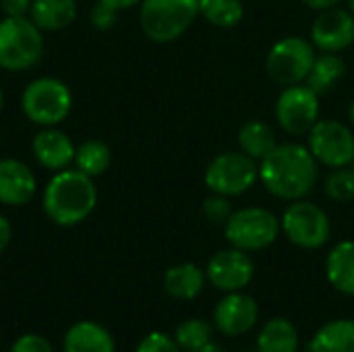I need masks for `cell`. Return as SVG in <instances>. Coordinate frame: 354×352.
Listing matches in <instances>:
<instances>
[{"label": "cell", "instance_id": "35", "mask_svg": "<svg viewBox=\"0 0 354 352\" xmlns=\"http://www.w3.org/2000/svg\"><path fill=\"white\" fill-rule=\"evenodd\" d=\"M305 6L313 8V10H326V8H332V6H338L340 0H301Z\"/></svg>", "mask_w": 354, "mask_h": 352}, {"label": "cell", "instance_id": "32", "mask_svg": "<svg viewBox=\"0 0 354 352\" xmlns=\"http://www.w3.org/2000/svg\"><path fill=\"white\" fill-rule=\"evenodd\" d=\"M116 12H118L116 8H112V6H108V4H104V2H97V4L91 8V15H89L91 25L97 27V29H108V27L114 25Z\"/></svg>", "mask_w": 354, "mask_h": 352}, {"label": "cell", "instance_id": "12", "mask_svg": "<svg viewBox=\"0 0 354 352\" xmlns=\"http://www.w3.org/2000/svg\"><path fill=\"white\" fill-rule=\"evenodd\" d=\"M253 276H255V263L251 255L236 247H228L214 253L205 268L207 282L222 293H239L247 288Z\"/></svg>", "mask_w": 354, "mask_h": 352}, {"label": "cell", "instance_id": "27", "mask_svg": "<svg viewBox=\"0 0 354 352\" xmlns=\"http://www.w3.org/2000/svg\"><path fill=\"white\" fill-rule=\"evenodd\" d=\"M212 336H214V328L203 319H187L174 332V340L183 352L199 351L201 346L212 342Z\"/></svg>", "mask_w": 354, "mask_h": 352}, {"label": "cell", "instance_id": "29", "mask_svg": "<svg viewBox=\"0 0 354 352\" xmlns=\"http://www.w3.org/2000/svg\"><path fill=\"white\" fill-rule=\"evenodd\" d=\"M201 210H203V216H205L209 222L222 224V226H224V224L228 222V218L234 214V207H232V203H230V197H224V195H218V193H212V195L203 201Z\"/></svg>", "mask_w": 354, "mask_h": 352}, {"label": "cell", "instance_id": "28", "mask_svg": "<svg viewBox=\"0 0 354 352\" xmlns=\"http://www.w3.org/2000/svg\"><path fill=\"white\" fill-rule=\"evenodd\" d=\"M324 191L328 195V199L336 201V203H351L354 201V170L353 166H344V168H334L326 183H324Z\"/></svg>", "mask_w": 354, "mask_h": 352}, {"label": "cell", "instance_id": "34", "mask_svg": "<svg viewBox=\"0 0 354 352\" xmlns=\"http://www.w3.org/2000/svg\"><path fill=\"white\" fill-rule=\"evenodd\" d=\"M10 234H12V230H10V222L0 214V251H4V249H6V245L10 243Z\"/></svg>", "mask_w": 354, "mask_h": 352}, {"label": "cell", "instance_id": "24", "mask_svg": "<svg viewBox=\"0 0 354 352\" xmlns=\"http://www.w3.org/2000/svg\"><path fill=\"white\" fill-rule=\"evenodd\" d=\"M299 332L292 322L284 317L270 319L257 334L255 352H297Z\"/></svg>", "mask_w": 354, "mask_h": 352}, {"label": "cell", "instance_id": "30", "mask_svg": "<svg viewBox=\"0 0 354 352\" xmlns=\"http://www.w3.org/2000/svg\"><path fill=\"white\" fill-rule=\"evenodd\" d=\"M137 352H183V351H180V346L176 344V340H174V338H170V336H166V334H162V332H151V334H147V336L139 342Z\"/></svg>", "mask_w": 354, "mask_h": 352}, {"label": "cell", "instance_id": "3", "mask_svg": "<svg viewBox=\"0 0 354 352\" xmlns=\"http://www.w3.org/2000/svg\"><path fill=\"white\" fill-rule=\"evenodd\" d=\"M199 17V0H141V31L156 44H170Z\"/></svg>", "mask_w": 354, "mask_h": 352}, {"label": "cell", "instance_id": "23", "mask_svg": "<svg viewBox=\"0 0 354 352\" xmlns=\"http://www.w3.org/2000/svg\"><path fill=\"white\" fill-rule=\"evenodd\" d=\"M31 21L46 31H58L68 27L77 17L75 0H33Z\"/></svg>", "mask_w": 354, "mask_h": 352}, {"label": "cell", "instance_id": "25", "mask_svg": "<svg viewBox=\"0 0 354 352\" xmlns=\"http://www.w3.org/2000/svg\"><path fill=\"white\" fill-rule=\"evenodd\" d=\"M110 162H112L110 147L97 139H89V141L81 143V147H77V151H75L77 170H81L87 176L104 174L110 168Z\"/></svg>", "mask_w": 354, "mask_h": 352}, {"label": "cell", "instance_id": "41", "mask_svg": "<svg viewBox=\"0 0 354 352\" xmlns=\"http://www.w3.org/2000/svg\"><path fill=\"white\" fill-rule=\"evenodd\" d=\"M353 170H354V162H353Z\"/></svg>", "mask_w": 354, "mask_h": 352}, {"label": "cell", "instance_id": "20", "mask_svg": "<svg viewBox=\"0 0 354 352\" xmlns=\"http://www.w3.org/2000/svg\"><path fill=\"white\" fill-rule=\"evenodd\" d=\"M205 272L195 263H178L164 274V288L172 299L193 301L205 286Z\"/></svg>", "mask_w": 354, "mask_h": 352}, {"label": "cell", "instance_id": "7", "mask_svg": "<svg viewBox=\"0 0 354 352\" xmlns=\"http://www.w3.org/2000/svg\"><path fill=\"white\" fill-rule=\"evenodd\" d=\"M284 237L299 249L315 251L322 249L332 237V222L326 210L313 201H290L280 218Z\"/></svg>", "mask_w": 354, "mask_h": 352}, {"label": "cell", "instance_id": "19", "mask_svg": "<svg viewBox=\"0 0 354 352\" xmlns=\"http://www.w3.org/2000/svg\"><path fill=\"white\" fill-rule=\"evenodd\" d=\"M236 141H239V149L247 154L249 158H253L255 162H261L278 145L274 127L257 118H251L241 124L236 133Z\"/></svg>", "mask_w": 354, "mask_h": 352}, {"label": "cell", "instance_id": "36", "mask_svg": "<svg viewBox=\"0 0 354 352\" xmlns=\"http://www.w3.org/2000/svg\"><path fill=\"white\" fill-rule=\"evenodd\" d=\"M100 2H104V4H108V6H112L116 10H122V8H131V6L139 4L141 0H100Z\"/></svg>", "mask_w": 354, "mask_h": 352}, {"label": "cell", "instance_id": "17", "mask_svg": "<svg viewBox=\"0 0 354 352\" xmlns=\"http://www.w3.org/2000/svg\"><path fill=\"white\" fill-rule=\"evenodd\" d=\"M64 352H116L112 334L95 322H79L64 336Z\"/></svg>", "mask_w": 354, "mask_h": 352}, {"label": "cell", "instance_id": "4", "mask_svg": "<svg viewBox=\"0 0 354 352\" xmlns=\"http://www.w3.org/2000/svg\"><path fill=\"white\" fill-rule=\"evenodd\" d=\"M44 37L39 27L27 17H6L0 21V66L6 71H27L39 62Z\"/></svg>", "mask_w": 354, "mask_h": 352}, {"label": "cell", "instance_id": "8", "mask_svg": "<svg viewBox=\"0 0 354 352\" xmlns=\"http://www.w3.org/2000/svg\"><path fill=\"white\" fill-rule=\"evenodd\" d=\"M203 180L212 193L232 199L255 187L259 180V162L243 151H224L207 164Z\"/></svg>", "mask_w": 354, "mask_h": 352}, {"label": "cell", "instance_id": "37", "mask_svg": "<svg viewBox=\"0 0 354 352\" xmlns=\"http://www.w3.org/2000/svg\"><path fill=\"white\" fill-rule=\"evenodd\" d=\"M195 352H224L216 342H207L205 346H201L199 351H195Z\"/></svg>", "mask_w": 354, "mask_h": 352}, {"label": "cell", "instance_id": "15", "mask_svg": "<svg viewBox=\"0 0 354 352\" xmlns=\"http://www.w3.org/2000/svg\"><path fill=\"white\" fill-rule=\"evenodd\" d=\"M31 149H33L35 160L44 168L54 170V172L66 170L68 164L75 160V151H77L73 141L62 131H56V129H50V127L39 131L33 137Z\"/></svg>", "mask_w": 354, "mask_h": 352}, {"label": "cell", "instance_id": "31", "mask_svg": "<svg viewBox=\"0 0 354 352\" xmlns=\"http://www.w3.org/2000/svg\"><path fill=\"white\" fill-rule=\"evenodd\" d=\"M10 352H52V346L46 338L37 334H25L12 344Z\"/></svg>", "mask_w": 354, "mask_h": 352}, {"label": "cell", "instance_id": "11", "mask_svg": "<svg viewBox=\"0 0 354 352\" xmlns=\"http://www.w3.org/2000/svg\"><path fill=\"white\" fill-rule=\"evenodd\" d=\"M319 95L305 83L284 87L276 100V120L288 135H307L319 120Z\"/></svg>", "mask_w": 354, "mask_h": 352}, {"label": "cell", "instance_id": "1", "mask_svg": "<svg viewBox=\"0 0 354 352\" xmlns=\"http://www.w3.org/2000/svg\"><path fill=\"white\" fill-rule=\"evenodd\" d=\"M319 180V162L301 143H278L259 162V183L282 201H299L311 195Z\"/></svg>", "mask_w": 354, "mask_h": 352}, {"label": "cell", "instance_id": "13", "mask_svg": "<svg viewBox=\"0 0 354 352\" xmlns=\"http://www.w3.org/2000/svg\"><path fill=\"white\" fill-rule=\"evenodd\" d=\"M259 322V305L257 301L239 290V293H226L216 309H214V326L224 336H243L249 334Z\"/></svg>", "mask_w": 354, "mask_h": 352}, {"label": "cell", "instance_id": "38", "mask_svg": "<svg viewBox=\"0 0 354 352\" xmlns=\"http://www.w3.org/2000/svg\"><path fill=\"white\" fill-rule=\"evenodd\" d=\"M346 114H348V124L354 129V100L348 104V112Z\"/></svg>", "mask_w": 354, "mask_h": 352}, {"label": "cell", "instance_id": "2", "mask_svg": "<svg viewBox=\"0 0 354 352\" xmlns=\"http://www.w3.org/2000/svg\"><path fill=\"white\" fill-rule=\"evenodd\" d=\"M97 203L91 176L81 170H60L44 191V212L58 226H75L89 218Z\"/></svg>", "mask_w": 354, "mask_h": 352}, {"label": "cell", "instance_id": "33", "mask_svg": "<svg viewBox=\"0 0 354 352\" xmlns=\"http://www.w3.org/2000/svg\"><path fill=\"white\" fill-rule=\"evenodd\" d=\"M31 2L33 0H0V6L6 17H25V12L31 8Z\"/></svg>", "mask_w": 354, "mask_h": 352}, {"label": "cell", "instance_id": "22", "mask_svg": "<svg viewBox=\"0 0 354 352\" xmlns=\"http://www.w3.org/2000/svg\"><path fill=\"white\" fill-rule=\"evenodd\" d=\"M309 352H354V319H334L322 326L309 342Z\"/></svg>", "mask_w": 354, "mask_h": 352}, {"label": "cell", "instance_id": "6", "mask_svg": "<svg viewBox=\"0 0 354 352\" xmlns=\"http://www.w3.org/2000/svg\"><path fill=\"white\" fill-rule=\"evenodd\" d=\"M315 46L301 35H286L278 39L266 56V73L282 87L305 83L315 62Z\"/></svg>", "mask_w": 354, "mask_h": 352}, {"label": "cell", "instance_id": "16", "mask_svg": "<svg viewBox=\"0 0 354 352\" xmlns=\"http://www.w3.org/2000/svg\"><path fill=\"white\" fill-rule=\"evenodd\" d=\"M35 193V176L31 170L12 158L0 160V203L25 205Z\"/></svg>", "mask_w": 354, "mask_h": 352}, {"label": "cell", "instance_id": "40", "mask_svg": "<svg viewBox=\"0 0 354 352\" xmlns=\"http://www.w3.org/2000/svg\"><path fill=\"white\" fill-rule=\"evenodd\" d=\"M0 108H2V89H0Z\"/></svg>", "mask_w": 354, "mask_h": 352}, {"label": "cell", "instance_id": "39", "mask_svg": "<svg viewBox=\"0 0 354 352\" xmlns=\"http://www.w3.org/2000/svg\"><path fill=\"white\" fill-rule=\"evenodd\" d=\"M346 6H348V10L354 15V0H346Z\"/></svg>", "mask_w": 354, "mask_h": 352}, {"label": "cell", "instance_id": "9", "mask_svg": "<svg viewBox=\"0 0 354 352\" xmlns=\"http://www.w3.org/2000/svg\"><path fill=\"white\" fill-rule=\"evenodd\" d=\"M71 106V89L54 77H41L31 81L21 95V108L25 116L41 127H54L62 122L68 116Z\"/></svg>", "mask_w": 354, "mask_h": 352}, {"label": "cell", "instance_id": "14", "mask_svg": "<svg viewBox=\"0 0 354 352\" xmlns=\"http://www.w3.org/2000/svg\"><path fill=\"white\" fill-rule=\"evenodd\" d=\"M311 44L319 52H342L354 44V15L348 8L319 10L311 25Z\"/></svg>", "mask_w": 354, "mask_h": 352}, {"label": "cell", "instance_id": "10", "mask_svg": "<svg viewBox=\"0 0 354 352\" xmlns=\"http://www.w3.org/2000/svg\"><path fill=\"white\" fill-rule=\"evenodd\" d=\"M313 158L326 168H344L354 162V133L351 124L336 118H319L307 133Z\"/></svg>", "mask_w": 354, "mask_h": 352}, {"label": "cell", "instance_id": "21", "mask_svg": "<svg viewBox=\"0 0 354 352\" xmlns=\"http://www.w3.org/2000/svg\"><path fill=\"white\" fill-rule=\"evenodd\" d=\"M348 66L346 60L336 54V52H322L315 56V62L311 66V73L305 81L307 87H311L317 95H324L328 91H332L336 87V83H340L346 75Z\"/></svg>", "mask_w": 354, "mask_h": 352}, {"label": "cell", "instance_id": "18", "mask_svg": "<svg viewBox=\"0 0 354 352\" xmlns=\"http://www.w3.org/2000/svg\"><path fill=\"white\" fill-rule=\"evenodd\" d=\"M328 282L342 295L354 297V241L334 245L326 257Z\"/></svg>", "mask_w": 354, "mask_h": 352}, {"label": "cell", "instance_id": "26", "mask_svg": "<svg viewBox=\"0 0 354 352\" xmlns=\"http://www.w3.org/2000/svg\"><path fill=\"white\" fill-rule=\"evenodd\" d=\"M199 15L214 27H236L245 17L243 0H199Z\"/></svg>", "mask_w": 354, "mask_h": 352}, {"label": "cell", "instance_id": "5", "mask_svg": "<svg viewBox=\"0 0 354 352\" xmlns=\"http://www.w3.org/2000/svg\"><path fill=\"white\" fill-rule=\"evenodd\" d=\"M280 218L266 207H243L224 224V237L230 247L247 253L263 251L272 247L280 237Z\"/></svg>", "mask_w": 354, "mask_h": 352}]
</instances>
